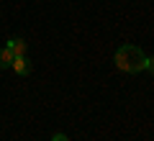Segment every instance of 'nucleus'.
Instances as JSON below:
<instances>
[{"instance_id": "obj_1", "label": "nucleus", "mask_w": 154, "mask_h": 141, "mask_svg": "<svg viewBox=\"0 0 154 141\" xmlns=\"http://www.w3.org/2000/svg\"><path fill=\"white\" fill-rule=\"evenodd\" d=\"M113 62L121 72H128V75H136V72L146 69V54L139 46H134V44H123L121 49L116 51Z\"/></svg>"}, {"instance_id": "obj_4", "label": "nucleus", "mask_w": 154, "mask_h": 141, "mask_svg": "<svg viewBox=\"0 0 154 141\" xmlns=\"http://www.w3.org/2000/svg\"><path fill=\"white\" fill-rule=\"evenodd\" d=\"M13 59H16V54H13L11 49H0V69H5V67H11L13 64Z\"/></svg>"}, {"instance_id": "obj_5", "label": "nucleus", "mask_w": 154, "mask_h": 141, "mask_svg": "<svg viewBox=\"0 0 154 141\" xmlns=\"http://www.w3.org/2000/svg\"><path fill=\"white\" fill-rule=\"evenodd\" d=\"M146 69L154 75V57H146Z\"/></svg>"}, {"instance_id": "obj_2", "label": "nucleus", "mask_w": 154, "mask_h": 141, "mask_svg": "<svg viewBox=\"0 0 154 141\" xmlns=\"http://www.w3.org/2000/svg\"><path fill=\"white\" fill-rule=\"evenodd\" d=\"M13 69H16L18 72V75H21V77H26L28 75V72H31V62H28L26 59V54H23V57H16V59H13Z\"/></svg>"}, {"instance_id": "obj_3", "label": "nucleus", "mask_w": 154, "mask_h": 141, "mask_svg": "<svg viewBox=\"0 0 154 141\" xmlns=\"http://www.w3.org/2000/svg\"><path fill=\"white\" fill-rule=\"evenodd\" d=\"M5 46H8L16 57H23V54H26V41H23V38H11Z\"/></svg>"}, {"instance_id": "obj_6", "label": "nucleus", "mask_w": 154, "mask_h": 141, "mask_svg": "<svg viewBox=\"0 0 154 141\" xmlns=\"http://www.w3.org/2000/svg\"><path fill=\"white\" fill-rule=\"evenodd\" d=\"M51 141H69V139H67L64 133H57V136H54V139H51Z\"/></svg>"}]
</instances>
